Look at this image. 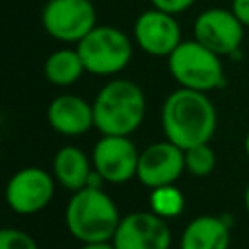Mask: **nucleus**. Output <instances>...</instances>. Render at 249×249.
Segmentation results:
<instances>
[{"label": "nucleus", "mask_w": 249, "mask_h": 249, "mask_svg": "<svg viewBox=\"0 0 249 249\" xmlns=\"http://www.w3.org/2000/svg\"><path fill=\"white\" fill-rule=\"evenodd\" d=\"M115 249H169L171 230L167 220L150 212H130L121 218L113 235Z\"/></svg>", "instance_id": "nucleus-10"}, {"label": "nucleus", "mask_w": 249, "mask_h": 249, "mask_svg": "<svg viewBox=\"0 0 249 249\" xmlns=\"http://www.w3.org/2000/svg\"><path fill=\"white\" fill-rule=\"evenodd\" d=\"M171 78L181 86L196 91H212L226 84L222 56L193 39H183L167 56Z\"/></svg>", "instance_id": "nucleus-4"}, {"label": "nucleus", "mask_w": 249, "mask_h": 249, "mask_svg": "<svg viewBox=\"0 0 249 249\" xmlns=\"http://www.w3.org/2000/svg\"><path fill=\"white\" fill-rule=\"evenodd\" d=\"M231 12L237 16V19L249 29V0H231Z\"/></svg>", "instance_id": "nucleus-21"}, {"label": "nucleus", "mask_w": 249, "mask_h": 249, "mask_svg": "<svg viewBox=\"0 0 249 249\" xmlns=\"http://www.w3.org/2000/svg\"><path fill=\"white\" fill-rule=\"evenodd\" d=\"M183 171L185 150L165 138L163 142H154L140 152L136 179L144 187L156 189L163 185H173Z\"/></svg>", "instance_id": "nucleus-12"}, {"label": "nucleus", "mask_w": 249, "mask_h": 249, "mask_svg": "<svg viewBox=\"0 0 249 249\" xmlns=\"http://www.w3.org/2000/svg\"><path fill=\"white\" fill-rule=\"evenodd\" d=\"M218 115L206 91L189 88L173 89L161 105V128L169 142L187 150L206 144L216 132Z\"/></svg>", "instance_id": "nucleus-1"}, {"label": "nucleus", "mask_w": 249, "mask_h": 249, "mask_svg": "<svg viewBox=\"0 0 249 249\" xmlns=\"http://www.w3.org/2000/svg\"><path fill=\"white\" fill-rule=\"evenodd\" d=\"M0 249H39L35 239L18 228H4L0 231Z\"/></svg>", "instance_id": "nucleus-19"}, {"label": "nucleus", "mask_w": 249, "mask_h": 249, "mask_svg": "<svg viewBox=\"0 0 249 249\" xmlns=\"http://www.w3.org/2000/svg\"><path fill=\"white\" fill-rule=\"evenodd\" d=\"M54 179L68 191L76 193L88 185V177L91 173V163L88 156L76 146H62L53 160Z\"/></svg>", "instance_id": "nucleus-15"}, {"label": "nucleus", "mask_w": 249, "mask_h": 249, "mask_svg": "<svg viewBox=\"0 0 249 249\" xmlns=\"http://www.w3.org/2000/svg\"><path fill=\"white\" fill-rule=\"evenodd\" d=\"M195 2L196 0H150V6L163 10V12H169L173 16H179V14L187 12L189 8H193Z\"/></svg>", "instance_id": "nucleus-20"}, {"label": "nucleus", "mask_w": 249, "mask_h": 249, "mask_svg": "<svg viewBox=\"0 0 249 249\" xmlns=\"http://www.w3.org/2000/svg\"><path fill=\"white\" fill-rule=\"evenodd\" d=\"M132 41L146 54L167 58L183 41L181 25L173 14L152 6L136 16L132 23Z\"/></svg>", "instance_id": "nucleus-8"}, {"label": "nucleus", "mask_w": 249, "mask_h": 249, "mask_svg": "<svg viewBox=\"0 0 249 249\" xmlns=\"http://www.w3.org/2000/svg\"><path fill=\"white\" fill-rule=\"evenodd\" d=\"M245 25L231 8H204L193 21V37L220 56L235 54L243 43Z\"/></svg>", "instance_id": "nucleus-7"}, {"label": "nucleus", "mask_w": 249, "mask_h": 249, "mask_svg": "<svg viewBox=\"0 0 249 249\" xmlns=\"http://www.w3.org/2000/svg\"><path fill=\"white\" fill-rule=\"evenodd\" d=\"M140 152L128 136L101 134L91 152L93 169H97L107 183L119 185L136 177Z\"/></svg>", "instance_id": "nucleus-11"}, {"label": "nucleus", "mask_w": 249, "mask_h": 249, "mask_svg": "<svg viewBox=\"0 0 249 249\" xmlns=\"http://www.w3.org/2000/svg\"><path fill=\"white\" fill-rule=\"evenodd\" d=\"M216 167V152L206 144H196L185 150V171L195 177H206Z\"/></svg>", "instance_id": "nucleus-18"}, {"label": "nucleus", "mask_w": 249, "mask_h": 249, "mask_svg": "<svg viewBox=\"0 0 249 249\" xmlns=\"http://www.w3.org/2000/svg\"><path fill=\"white\" fill-rule=\"evenodd\" d=\"M88 74L115 76L123 72L134 53V41L117 25H95L76 45Z\"/></svg>", "instance_id": "nucleus-5"}, {"label": "nucleus", "mask_w": 249, "mask_h": 249, "mask_svg": "<svg viewBox=\"0 0 249 249\" xmlns=\"http://www.w3.org/2000/svg\"><path fill=\"white\" fill-rule=\"evenodd\" d=\"M80 249H115L113 241H89V243H82Z\"/></svg>", "instance_id": "nucleus-22"}, {"label": "nucleus", "mask_w": 249, "mask_h": 249, "mask_svg": "<svg viewBox=\"0 0 249 249\" xmlns=\"http://www.w3.org/2000/svg\"><path fill=\"white\" fill-rule=\"evenodd\" d=\"M84 74L86 66L76 47H60L53 51L43 62V76L56 88H68L76 84Z\"/></svg>", "instance_id": "nucleus-16"}, {"label": "nucleus", "mask_w": 249, "mask_h": 249, "mask_svg": "<svg viewBox=\"0 0 249 249\" xmlns=\"http://www.w3.org/2000/svg\"><path fill=\"white\" fill-rule=\"evenodd\" d=\"M54 195V179L37 165L16 171L6 185V202L16 214H35L43 210Z\"/></svg>", "instance_id": "nucleus-9"}, {"label": "nucleus", "mask_w": 249, "mask_h": 249, "mask_svg": "<svg viewBox=\"0 0 249 249\" xmlns=\"http://www.w3.org/2000/svg\"><path fill=\"white\" fill-rule=\"evenodd\" d=\"M243 150H245V156L249 158V130H247V134L243 138Z\"/></svg>", "instance_id": "nucleus-24"}, {"label": "nucleus", "mask_w": 249, "mask_h": 249, "mask_svg": "<svg viewBox=\"0 0 249 249\" xmlns=\"http://www.w3.org/2000/svg\"><path fill=\"white\" fill-rule=\"evenodd\" d=\"M230 224L220 216H196L193 218L179 239V249H228L230 247Z\"/></svg>", "instance_id": "nucleus-14"}, {"label": "nucleus", "mask_w": 249, "mask_h": 249, "mask_svg": "<svg viewBox=\"0 0 249 249\" xmlns=\"http://www.w3.org/2000/svg\"><path fill=\"white\" fill-rule=\"evenodd\" d=\"M185 208V195L173 187V185H163L150 189V210L165 220L175 218L183 212Z\"/></svg>", "instance_id": "nucleus-17"}, {"label": "nucleus", "mask_w": 249, "mask_h": 249, "mask_svg": "<svg viewBox=\"0 0 249 249\" xmlns=\"http://www.w3.org/2000/svg\"><path fill=\"white\" fill-rule=\"evenodd\" d=\"M51 128L62 136H80L95 126L93 103L76 93H60L47 107Z\"/></svg>", "instance_id": "nucleus-13"}, {"label": "nucleus", "mask_w": 249, "mask_h": 249, "mask_svg": "<svg viewBox=\"0 0 249 249\" xmlns=\"http://www.w3.org/2000/svg\"><path fill=\"white\" fill-rule=\"evenodd\" d=\"M41 25L54 41L78 45L97 25V12L91 0H47Z\"/></svg>", "instance_id": "nucleus-6"}, {"label": "nucleus", "mask_w": 249, "mask_h": 249, "mask_svg": "<svg viewBox=\"0 0 249 249\" xmlns=\"http://www.w3.org/2000/svg\"><path fill=\"white\" fill-rule=\"evenodd\" d=\"M243 204H245V212L249 214V183H247L245 193H243Z\"/></svg>", "instance_id": "nucleus-23"}, {"label": "nucleus", "mask_w": 249, "mask_h": 249, "mask_svg": "<svg viewBox=\"0 0 249 249\" xmlns=\"http://www.w3.org/2000/svg\"><path fill=\"white\" fill-rule=\"evenodd\" d=\"M146 117L142 88L126 78L109 80L93 99V123L101 134L130 136Z\"/></svg>", "instance_id": "nucleus-2"}, {"label": "nucleus", "mask_w": 249, "mask_h": 249, "mask_svg": "<svg viewBox=\"0 0 249 249\" xmlns=\"http://www.w3.org/2000/svg\"><path fill=\"white\" fill-rule=\"evenodd\" d=\"M64 222L70 235L80 243L111 241L121 222V214L103 187H84L72 193L66 204Z\"/></svg>", "instance_id": "nucleus-3"}]
</instances>
